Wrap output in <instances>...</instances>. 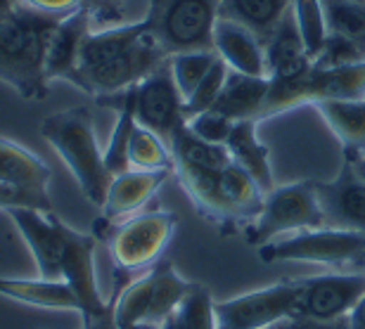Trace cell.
I'll use <instances>...</instances> for the list:
<instances>
[{
	"mask_svg": "<svg viewBox=\"0 0 365 329\" xmlns=\"http://www.w3.org/2000/svg\"><path fill=\"white\" fill-rule=\"evenodd\" d=\"M169 60L152 38L145 19L109 28H95L83 43L71 85L98 98L123 93L145 81Z\"/></svg>",
	"mask_w": 365,
	"mask_h": 329,
	"instance_id": "cell-1",
	"label": "cell"
},
{
	"mask_svg": "<svg viewBox=\"0 0 365 329\" xmlns=\"http://www.w3.org/2000/svg\"><path fill=\"white\" fill-rule=\"evenodd\" d=\"M60 19L31 10L19 0L0 17V83L17 90L21 100L41 102L48 98V41Z\"/></svg>",
	"mask_w": 365,
	"mask_h": 329,
	"instance_id": "cell-2",
	"label": "cell"
},
{
	"mask_svg": "<svg viewBox=\"0 0 365 329\" xmlns=\"http://www.w3.org/2000/svg\"><path fill=\"white\" fill-rule=\"evenodd\" d=\"M41 135L71 171L86 199L95 207H102L112 173L105 166V150H100L98 145L91 109L69 107L50 114L43 121Z\"/></svg>",
	"mask_w": 365,
	"mask_h": 329,
	"instance_id": "cell-3",
	"label": "cell"
},
{
	"mask_svg": "<svg viewBox=\"0 0 365 329\" xmlns=\"http://www.w3.org/2000/svg\"><path fill=\"white\" fill-rule=\"evenodd\" d=\"M178 180L195 207L216 223L237 225L261 214L266 192L242 166L230 162L218 173L178 171Z\"/></svg>",
	"mask_w": 365,
	"mask_h": 329,
	"instance_id": "cell-4",
	"label": "cell"
},
{
	"mask_svg": "<svg viewBox=\"0 0 365 329\" xmlns=\"http://www.w3.org/2000/svg\"><path fill=\"white\" fill-rule=\"evenodd\" d=\"M176 223L178 218L171 211H140L121 223H107L105 218H98L93 235L107 244L119 273L133 275L150 270L159 261L176 232Z\"/></svg>",
	"mask_w": 365,
	"mask_h": 329,
	"instance_id": "cell-5",
	"label": "cell"
},
{
	"mask_svg": "<svg viewBox=\"0 0 365 329\" xmlns=\"http://www.w3.org/2000/svg\"><path fill=\"white\" fill-rule=\"evenodd\" d=\"M223 0H148L145 24L166 57L214 50V28Z\"/></svg>",
	"mask_w": 365,
	"mask_h": 329,
	"instance_id": "cell-6",
	"label": "cell"
},
{
	"mask_svg": "<svg viewBox=\"0 0 365 329\" xmlns=\"http://www.w3.org/2000/svg\"><path fill=\"white\" fill-rule=\"evenodd\" d=\"M313 228H325L316 182H292L266 194L261 214L247 228V242L259 249L273 239Z\"/></svg>",
	"mask_w": 365,
	"mask_h": 329,
	"instance_id": "cell-7",
	"label": "cell"
},
{
	"mask_svg": "<svg viewBox=\"0 0 365 329\" xmlns=\"http://www.w3.org/2000/svg\"><path fill=\"white\" fill-rule=\"evenodd\" d=\"M365 254V235L334 228H313L294 235L273 239L259 246V258L264 263H318V266H339L356 263Z\"/></svg>",
	"mask_w": 365,
	"mask_h": 329,
	"instance_id": "cell-8",
	"label": "cell"
},
{
	"mask_svg": "<svg viewBox=\"0 0 365 329\" xmlns=\"http://www.w3.org/2000/svg\"><path fill=\"white\" fill-rule=\"evenodd\" d=\"M299 298H302L299 280L247 291L230 301L216 303L218 329H273L284 320L299 315Z\"/></svg>",
	"mask_w": 365,
	"mask_h": 329,
	"instance_id": "cell-9",
	"label": "cell"
},
{
	"mask_svg": "<svg viewBox=\"0 0 365 329\" xmlns=\"http://www.w3.org/2000/svg\"><path fill=\"white\" fill-rule=\"evenodd\" d=\"M135 121L169 145L187 126L185 100L173 81L169 60L135 85Z\"/></svg>",
	"mask_w": 365,
	"mask_h": 329,
	"instance_id": "cell-10",
	"label": "cell"
},
{
	"mask_svg": "<svg viewBox=\"0 0 365 329\" xmlns=\"http://www.w3.org/2000/svg\"><path fill=\"white\" fill-rule=\"evenodd\" d=\"M299 284H302V298H299V315L302 318H351V313L365 298V270L313 275L299 280Z\"/></svg>",
	"mask_w": 365,
	"mask_h": 329,
	"instance_id": "cell-11",
	"label": "cell"
},
{
	"mask_svg": "<svg viewBox=\"0 0 365 329\" xmlns=\"http://www.w3.org/2000/svg\"><path fill=\"white\" fill-rule=\"evenodd\" d=\"M14 228L31 251L36 270L43 280H62V258L67 251L69 235L74 228L60 221L55 211H34V209H12L7 211Z\"/></svg>",
	"mask_w": 365,
	"mask_h": 329,
	"instance_id": "cell-12",
	"label": "cell"
},
{
	"mask_svg": "<svg viewBox=\"0 0 365 329\" xmlns=\"http://www.w3.org/2000/svg\"><path fill=\"white\" fill-rule=\"evenodd\" d=\"M95 244L98 237L86 232L71 230L67 251L62 258V282H67L81 306V320H93L109 310V301H105L98 287V273H95Z\"/></svg>",
	"mask_w": 365,
	"mask_h": 329,
	"instance_id": "cell-13",
	"label": "cell"
},
{
	"mask_svg": "<svg viewBox=\"0 0 365 329\" xmlns=\"http://www.w3.org/2000/svg\"><path fill=\"white\" fill-rule=\"evenodd\" d=\"M325 228L365 235V180L356 175L351 164H344L330 182H316Z\"/></svg>",
	"mask_w": 365,
	"mask_h": 329,
	"instance_id": "cell-14",
	"label": "cell"
},
{
	"mask_svg": "<svg viewBox=\"0 0 365 329\" xmlns=\"http://www.w3.org/2000/svg\"><path fill=\"white\" fill-rule=\"evenodd\" d=\"M173 171H135L114 175L109 182L107 197L102 202V216L107 223H121L126 218L140 214L150 199L159 192V187L169 180Z\"/></svg>",
	"mask_w": 365,
	"mask_h": 329,
	"instance_id": "cell-15",
	"label": "cell"
},
{
	"mask_svg": "<svg viewBox=\"0 0 365 329\" xmlns=\"http://www.w3.org/2000/svg\"><path fill=\"white\" fill-rule=\"evenodd\" d=\"M93 31L91 14L83 10H76L69 17H62L60 24L55 26L53 36L48 41V55H46V74L48 81H71L74 71L78 67L83 43Z\"/></svg>",
	"mask_w": 365,
	"mask_h": 329,
	"instance_id": "cell-16",
	"label": "cell"
},
{
	"mask_svg": "<svg viewBox=\"0 0 365 329\" xmlns=\"http://www.w3.org/2000/svg\"><path fill=\"white\" fill-rule=\"evenodd\" d=\"M214 53L230 71L245 76H266V46L250 28L228 19H218L214 28Z\"/></svg>",
	"mask_w": 365,
	"mask_h": 329,
	"instance_id": "cell-17",
	"label": "cell"
},
{
	"mask_svg": "<svg viewBox=\"0 0 365 329\" xmlns=\"http://www.w3.org/2000/svg\"><path fill=\"white\" fill-rule=\"evenodd\" d=\"M268 88H271V81L266 76H245L237 74V71H230L214 105V112L228 116L235 123L261 121Z\"/></svg>",
	"mask_w": 365,
	"mask_h": 329,
	"instance_id": "cell-18",
	"label": "cell"
},
{
	"mask_svg": "<svg viewBox=\"0 0 365 329\" xmlns=\"http://www.w3.org/2000/svg\"><path fill=\"white\" fill-rule=\"evenodd\" d=\"M313 67V60L306 53V46L299 33L292 10L284 14L280 26L275 28L271 41L266 43V71L268 78H292Z\"/></svg>",
	"mask_w": 365,
	"mask_h": 329,
	"instance_id": "cell-19",
	"label": "cell"
},
{
	"mask_svg": "<svg viewBox=\"0 0 365 329\" xmlns=\"http://www.w3.org/2000/svg\"><path fill=\"white\" fill-rule=\"evenodd\" d=\"M0 296L10 301L34 306V308L46 310H69L81 313L76 294L62 280H21V277H0Z\"/></svg>",
	"mask_w": 365,
	"mask_h": 329,
	"instance_id": "cell-20",
	"label": "cell"
},
{
	"mask_svg": "<svg viewBox=\"0 0 365 329\" xmlns=\"http://www.w3.org/2000/svg\"><path fill=\"white\" fill-rule=\"evenodd\" d=\"M313 107L346 150V159L365 155V100H325Z\"/></svg>",
	"mask_w": 365,
	"mask_h": 329,
	"instance_id": "cell-21",
	"label": "cell"
},
{
	"mask_svg": "<svg viewBox=\"0 0 365 329\" xmlns=\"http://www.w3.org/2000/svg\"><path fill=\"white\" fill-rule=\"evenodd\" d=\"M292 3L294 0H223L221 19L250 28L266 46L284 14L292 10Z\"/></svg>",
	"mask_w": 365,
	"mask_h": 329,
	"instance_id": "cell-22",
	"label": "cell"
},
{
	"mask_svg": "<svg viewBox=\"0 0 365 329\" xmlns=\"http://www.w3.org/2000/svg\"><path fill=\"white\" fill-rule=\"evenodd\" d=\"M257 123L259 121L235 123V128H232L225 147H228L232 162L242 166L245 171L259 182V187L268 194L275 187L273 171H271V157H268V147L257 135Z\"/></svg>",
	"mask_w": 365,
	"mask_h": 329,
	"instance_id": "cell-23",
	"label": "cell"
},
{
	"mask_svg": "<svg viewBox=\"0 0 365 329\" xmlns=\"http://www.w3.org/2000/svg\"><path fill=\"white\" fill-rule=\"evenodd\" d=\"M50 178V166L38 155L21 147L19 142L0 137V182L48 192Z\"/></svg>",
	"mask_w": 365,
	"mask_h": 329,
	"instance_id": "cell-24",
	"label": "cell"
},
{
	"mask_svg": "<svg viewBox=\"0 0 365 329\" xmlns=\"http://www.w3.org/2000/svg\"><path fill=\"white\" fill-rule=\"evenodd\" d=\"M173 152V173H218L232 162L230 152L225 145L207 142L197 137L187 126L178 130V135L171 142Z\"/></svg>",
	"mask_w": 365,
	"mask_h": 329,
	"instance_id": "cell-25",
	"label": "cell"
},
{
	"mask_svg": "<svg viewBox=\"0 0 365 329\" xmlns=\"http://www.w3.org/2000/svg\"><path fill=\"white\" fill-rule=\"evenodd\" d=\"M327 36L346 41L365 60V3L361 0H323Z\"/></svg>",
	"mask_w": 365,
	"mask_h": 329,
	"instance_id": "cell-26",
	"label": "cell"
},
{
	"mask_svg": "<svg viewBox=\"0 0 365 329\" xmlns=\"http://www.w3.org/2000/svg\"><path fill=\"white\" fill-rule=\"evenodd\" d=\"M128 164L135 171H173V152L157 133L138 123L128 145Z\"/></svg>",
	"mask_w": 365,
	"mask_h": 329,
	"instance_id": "cell-27",
	"label": "cell"
},
{
	"mask_svg": "<svg viewBox=\"0 0 365 329\" xmlns=\"http://www.w3.org/2000/svg\"><path fill=\"white\" fill-rule=\"evenodd\" d=\"M218 55L214 50H190V53H178L169 57V67L176 81L182 100H187L195 93V88L204 81L211 67L216 64Z\"/></svg>",
	"mask_w": 365,
	"mask_h": 329,
	"instance_id": "cell-28",
	"label": "cell"
},
{
	"mask_svg": "<svg viewBox=\"0 0 365 329\" xmlns=\"http://www.w3.org/2000/svg\"><path fill=\"white\" fill-rule=\"evenodd\" d=\"M292 14L302 33V41L306 46L311 60L323 53L325 38H327V21H325V7L323 0H294L292 3Z\"/></svg>",
	"mask_w": 365,
	"mask_h": 329,
	"instance_id": "cell-29",
	"label": "cell"
},
{
	"mask_svg": "<svg viewBox=\"0 0 365 329\" xmlns=\"http://www.w3.org/2000/svg\"><path fill=\"white\" fill-rule=\"evenodd\" d=\"M173 323L178 325V329H218L216 303L209 289L195 284L190 294L182 298L178 310L173 313Z\"/></svg>",
	"mask_w": 365,
	"mask_h": 329,
	"instance_id": "cell-30",
	"label": "cell"
},
{
	"mask_svg": "<svg viewBox=\"0 0 365 329\" xmlns=\"http://www.w3.org/2000/svg\"><path fill=\"white\" fill-rule=\"evenodd\" d=\"M230 69L228 64H225L221 57L216 60V64L211 67V71L207 76H204V81L195 88V93L190 95L185 100V119L190 121L192 116L197 114H204L209 112V109H214L218 95H221L223 85H225V78H228Z\"/></svg>",
	"mask_w": 365,
	"mask_h": 329,
	"instance_id": "cell-31",
	"label": "cell"
},
{
	"mask_svg": "<svg viewBox=\"0 0 365 329\" xmlns=\"http://www.w3.org/2000/svg\"><path fill=\"white\" fill-rule=\"evenodd\" d=\"M12 209H34L50 214L53 211V199H50V192H38V189L0 182V211Z\"/></svg>",
	"mask_w": 365,
	"mask_h": 329,
	"instance_id": "cell-32",
	"label": "cell"
},
{
	"mask_svg": "<svg viewBox=\"0 0 365 329\" xmlns=\"http://www.w3.org/2000/svg\"><path fill=\"white\" fill-rule=\"evenodd\" d=\"M187 128L192 130L197 137H202V140L214 142V145H225L232 133V128H235V121H230L228 116L209 109V112L192 116V119L187 121Z\"/></svg>",
	"mask_w": 365,
	"mask_h": 329,
	"instance_id": "cell-33",
	"label": "cell"
},
{
	"mask_svg": "<svg viewBox=\"0 0 365 329\" xmlns=\"http://www.w3.org/2000/svg\"><path fill=\"white\" fill-rule=\"evenodd\" d=\"M81 5L91 14L93 24H100V28L126 24L123 21L121 0H81Z\"/></svg>",
	"mask_w": 365,
	"mask_h": 329,
	"instance_id": "cell-34",
	"label": "cell"
},
{
	"mask_svg": "<svg viewBox=\"0 0 365 329\" xmlns=\"http://www.w3.org/2000/svg\"><path fill=\"white\" fill-rule=\"evenodd\" d=\"M31 10H38L43 14H53V17H69L76 10H81V0H19Z\"/></svg>",
	"mask_w": 365,
	"mask_h": 329,
	"instance_id": "cell-35",
	"label": "cell"
},
{
	"mask_svg": "<svg viewBox=\"0 0 365 329\" xmlns=\"http://www.w3.org/2000/svg\"><path fill=\"white\" fill-rule=\"evenodd\" d=\"M273 329H351V320L341 318V320H316V318H289L284 323L275 325Z\"/></svg>",
	"mask_w": 365,
	"mask_h": 329,
	"instance_id": "cell-36",
	"label": "cell"
},
{
	"mask_svg": "<svg viewBox=\"0 0 365 329\" xmlns=\"http://www.w3.org/2000/svg\"><path fill=\"white\" fill-rule=\"evenodd\" d=\"M112 303V301H109ZM83 329H119L114 323V306H109L107 313H102V315L93 318V320H83Z\"/></svg>",
	"mask_w": 365,
	"mask_h": 329,
	"instance_id": "cell-37",
	"label": "cell"
},
{
	"mask_svg": "<svg viewBox=\"0 0 365 329\" xmlns=\"http://www.w3.org/2000/svg\"><path fill=\"white\" fill-rule=\"evenodd\" d=\"M351 329H365V298L359 303V308L351 313Z\"/></svg>",
	"mask_w": 365,
	"mask_h": 329,
	"instance_id": "cell-38",
	"label": "cell"
},
{
	"mask_svg": "<svg viewBox=\"0 0 365 329\" xmlns=\"http://www.w3.org/2000/svg\"><path fill=\"white\" fill-rule=\"evenodd\" d=\"M346 162L351 164V168L356 171V175L365 180V155H363V157H356V159H346Z\"/></svg>",
	"mask_w": 365,
	"mask_h": 329,
	"instance_id": "cell-39",
	"label": "cell"
},
{
	"mask_svg": "<svg viewBox=\"0 0 365 329\" xmlns=\"http://www.w3.org/2000/svg\"><path fill=\"white\" fill-rule=\"evenodd\" d=\"M14 5H17V0H0V17H5Z\"/></svg>",
	"mask_w": 365,
	"mask_h": 329,
	"instance_id": "cell-40",
	"label": "cell"
},
{
	"mask_svg": "<svg viewBox=\"0 0 365 329\" xmlns=\"http://www.w3.org/2000/svg\"><path fill=\"white\" fill-rule=\"evenodd\" d=\"M126 329H162V325H159V323H135V325H130Z\"/></svg>",
	"mask_w": 365,
	"mask_h": 329,
	"instance_id": "cell-41",
	"label": "cell"
},
{
	"mask_svg": "<svg viewBox=\"0 0 365 329\" xmlns=\"http://www.w3.org/2000/svg\"><path fill=\"white\" fill-rule=\"evenodd\" d=\"M162 329H178V325L173 323V318H169V320H166V323L162 325Z\"/></svg>",
	"mask_w": 365,
	"mask_h": 329,
	"instance_id": "cell-42",
	"label": "cell"
},
{
	"mask_svg": "<svg viewBox=\"0 0 365 329\" xmlns=\"http://www.w3.org/2000/svg\"><path fill=\"white\" fill-rule=\"evenodd\" d=\"M356 263H359V270H365V254L361 256V258L359 261H356Z\"/></svg>",
	"mask_w": 365,
	"mask_h": 329,
	"instance_id": "cell-43",
	"label": "cell"
},
{
	"mask_svg": "<svg viewBox=\"0 0 365 329\" xmlns=\"http://www.w3.org/2000/svg\"><path fill=\"white\" fill-rule=\"evenodd\" d=\"M361 3H365V0H361Z\"/></svg>",
	"mask_w": 365,
	"mask_h": 329,
	"instance_id": "cell-44",
	"label": "cell"
}]
</instances>
